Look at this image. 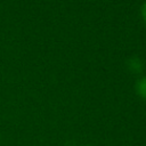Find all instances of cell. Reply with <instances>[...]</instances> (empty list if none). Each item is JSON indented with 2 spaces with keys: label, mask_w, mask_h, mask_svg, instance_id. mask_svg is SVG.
Returning <instances> with one entry per match:
<instances>
[{
  "label": "cell",
  "mask_w": 146,
  "mask_h": 146,
  "mask_svg": "<svg viewBox=\"0 0 146 146\" xmlns=\"http://www.w3.org/2000/svg\"><path fill=\"white\" fill-rule=\"evenodd\" d=\"M128 66H129V70L133 73H140L143 71V62L139 59V58H131L129 62H128Z\"/></svg>",
  "instance_id": "6da1fadb"
},
{
  "label": "cell",
  "mask_w": 146,
  "mask_h": 146,
  "mask_svg": "<svg viewBox=\"0 0 146 146\" xmlns=\"http://www.w3.org/2000/svg\"><path fill=\"white\" fill-rule=\"evenodd\" d=\"M136 91L139 97L146 99V78H141L136 83Z\"/></svg>",
  "instance_id": "7a4b0ae2"
},
{
  "label": "cell",
  "mask_w": 146,
  "mask_h": 146,
  "mask_svg": "<svg viewBox=\"0 0 146 146\" xmlns=\"http://www.w3.org/2000/svg\"><path fill=\"white\" fill-rule=\"evenodd\" d=\"M141 16H143V19L145 21V23H146V2L143 5V7H141Z\"/></svg>",
  "instance_id": "3957f363"
},
{
  "label": "cell",
  "mask_w": 146,
  "mask_h": 146,
  "mask_svg": "<svg viewBox=\"0 0 146 146\" xmlns=\"http://www.w3.org/2000/svg\"><path fill=\"white\" fill-rule=\"evenodd\" d=\"M84 146H90V145H84Z\"/></svg>",
  "instance_id": "277c9868"
}]
</instances>
